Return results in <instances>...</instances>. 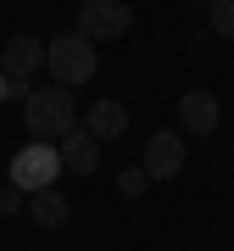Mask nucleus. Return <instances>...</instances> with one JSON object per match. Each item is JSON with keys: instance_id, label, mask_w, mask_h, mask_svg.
<instances>
[{"instance_id": "nucleus-9", "label": "nucleus", "mask_w": 234, "mask_h": 251, "mask_svg": "<svg viewBox=\"0 0 234 251\" xmlns=\"http://www.w3.org/2000/svg\"><path fill=\"white\" fill-rule=\"evenodd\" d=\"M56 156H62V173H78V179L100 168V145H95L90 134H84V123L72 128V134H67L62 145H56Z\"/></svg>"}, {"instance_id": "nucleus-3", "label": "nucleus", "mask_w": 234, "mask_h": 251, "mask_svg": "<svg viewBox=\"0 0 234 251\" xmlns=\"http://www.w3.org/2000/svg\"><path fill=\"white\" fill-rule=\"evenodd\" d=\"M56 179H62V156H56V145H34V140H28L23 151L11 156V168H6V184L23 190V196L56 190Z\"/></svg>"}, {"instance_id": "nucleus-4", "label": "nucleus", "mask_w": 234, "mask_h": 251, "mask_svg": "<svg viewBox=\"0 0 234 251\" xmlns=\"http://www.w3.org/2000/svg\"><path fill=\"white\" fill-rule=\"evenodd\" d=\"M128 28H134V6H128V0H84L72 34L90 39V45H112V39L128 34Z\"/></svg>"}, {"instance_id": "nucleus-14", "label": "nucleus", "mask_w": 234, "mask_h": 251, "mask_svg": "<svg viewBox=\"0 0 234 251\" xmlns=\"http://www.w3.org/2000/svg\"><path fill=\"white\" fill-rule=\"evenodd\" d=\"M6 100H17V90H11V78H6V73H0V106H6Z\"/></svg>"}, {"instance_id": "nucleus-2", "label": "nucleus", "mask_w": 234, "mask_h": 251, "mask_svg": "<svg viewBox=\"0 0 234 251\" xmlns=\"http://www.w3.org/2000/svg\"><path fill=\"white\" fill-rule=\"evenodd\" d=\"M100 67V50L90 39L78 34H62V39H45V73L56 78V90H78V84H90Z\"/></svg>"}, {"instance_id": "nucleus-1", "label": "nucleus", "mask_w": 234, "mask_h": 251, "mask_svg": "<svg viewBox=\"0 0 234 251\" xmlns=\"http://www.w3.org/2000/svg\"><path fill=\"white\" fill-rule=\"evenodd\" d=\"M23 128L34 134V145H62L72 128H78L72 90H28V100H23Z\"/></svg>"}, {"instance_id": "nucleus-11", "label": "nucleus", "mask_w": 234, "mask_h": 251, "mask_svg": "<svg viewBox=\"0 0 234 251\" xmlns=\"http://www.w3.org/2000/svg\"><path fill=\"white\" fill-rule=\"evenodd\" d=\"M207 28L217 39H234V0H212L207 6Z\"/></svg>"}, {"instance_id": "nucleus-7", "label": "nucleus", "mask_w": 234, "mask_h": 251, "mask_svg": "<svg viewBox=\"0 0 234 251\" xmlns=\"http://www.w3.org/2000/svg\"><path fill=\"white\" fill-rule=\"evenodd\" d=\"M217 123H223V106H217L212 90H184L179 95V134H217Z\"/></svg>"}, {"instance_id": "nucleus-13", "label": "nucleus", "mask_w": 234, "mask_h": 251, "mask_svg": "<svg viewBox=\"0 0 234 251\" xmlns=\"http://www.w3.org/2000/svg\"><path fill=\"white\" fill-rule=\"evenodd\" d=\"M17 212H28V196L11 190V184H0V218H17Z\"/></svg>"}, {"instance_id": "nucleus-12", "label": "nucleus", "mask_w": 234, "mask_h": 251, "mask_svg": "<svg viewBox=\"0 0 234 251\" xmlns=\"http://www.w3.org/2000/svg\"><path fill=\"white\" fill-rule=\"evenodd\" d=\"M117 190H123L128 201H134V196H145V190H151V179H145V168H123V173H117Z\"/></svg>"}, {"instance_id": "nucleus-10", "label": "nucleus", "mask_w": 234, "mask_h": 251, "mask_svg": "<svg viewBox=\"0 0 234 251\" xmlns=\"http://www.w3.org/2000/svg\"><path fill=\"white\" fill-rule=\"evenodd\" d=\"M72 218V201L62 196V190H39V196H28V224L39 229H62Z\"/></svg>"}, {"instance_id": "nucleus-8", "label": "nucleus", "mask_w": 234, "mask_h": 251, "mask_svg": "<svg viewBox=\"0 0 234 251\" xmlns=\"http://www.w3.org/2000/svg\"><path fill=\"white\" fill-rule=\"evenodd\" d=\"M84 134H90L95 145L123 140L128 134V106H123V100H95V106L84 112Z\"/></svg>"}, {"instance_id": "nucleus-6", "label": "nucleus", "mask_w": 234, "mask_h": 251, "mask_svg": "<svg viewBox=\"0 0 234 251\" xmlns=\"http://www.w3.org/2000/svg\"><path fill=\"white\" fill-rule=\"evenodd\" d=\"M145 179L151 184H167V179H179L184 173V134H167V128H156L151 140H145Z\"/></svg>"}, {"instance_id": "nucleus-5", "label": "nucleus", "mask_w": 234, "mask_h": 251, "mask_svg": "<svg viewBox=\"0 0 234 251\" xmlns=\"http://www.w3.org/2000/svg\"><path fill=\"white\" fill-rule=\"evenodd\" d=\"M0 73L11 78L17 100H28V84H34V73H45V39H34V34L6 39V50H0Z\"/></svg>"}]
</instances>
